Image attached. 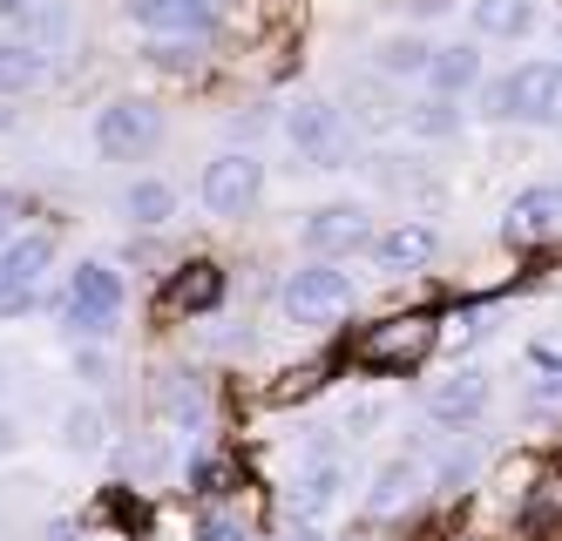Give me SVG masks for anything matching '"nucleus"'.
I'll return each instance as SVG.
<instances>
[{
	"instance_id": "obj_1",
	"label": "nucleus",
	"mask_w": 562,
	"mask_h": 541,
	"mask_svg": "<svg viewBox=\"0 0 562 541\" xmlns=\"http://www.w3.org/2000/svg\"><path fill=\"white\" fill-rule=\"evenodd\" d=\"M481 109L502 122H536V129H562V61H521L502 81L481 89Z\"/></svg>"
},
{
	"instance_id": "obj_2",
	"label": "nucleus",
	"mask_w": 562,
	"mask_h": 541,
	"mask_svg": "<svg viewBox=\"0 0 562 541\" xmlns=\"http://www.w3.org/2000/svg\"><path fill=\"white\" fill-rule=\"evenodd\" d=\"M123 278H115L109 264H75L68 271V291H61V325L75 331V339L102 346L115 325H123Z\"/></svg>"
},
{
	"instance_id": "obj_3",
	"label": "nucleus",
	"mask_w": 562,
	"mask_h": 541,
	"mask_svg": "<svg viewBox=\"0 0 562 541\" xmlns=\"http://www.w3.org/2000/svg\"><path fill=\"white\" fill-rule=\"evenodd\" d=\"M434 346H440V318H434V312H393V318H380V325L359 331V339H352V359L373 365V372H407V365H420Z\"/></svg>"
},
{
	"instance_id": "obj_4",
	"label": "nucleus",
	"mask_w": 562,
	"mask_h": 541,
	"mask_svg": "<svg viewBox=\"0 0 562 541\" xmlns=\"http://www.w3.org/2000/svg\"><path fill=\"white\" fill-rule=\"evenodd\" d=\"M278 312H285L292 325H333V318L352 312V278L333 258H312V264H299L285 284H278Z\"/></svg>"
},
{
	"instance_id": "obj_5",
	"label": "nucleus",
	"mask_w": 562,
	"mask_h": 541,
	"mask_svg": "<svg viewBox=\"0 0 562 541\" xmlns=\"http://www.w3.org/2000/svg\"><path fill=\"white\" fill-rule=\"evenodd\" d=\"M285 143L312 162V170H346L352 162V122L326 95H305V102L285 109Z\"/></svg>"
},
{
	"instance_id": "obj_6",
	"label": "nucleus",
	"mask_w": 562,
	"mask_h": 541,
	"mask_svg": "<svg viewBox=\"0 0 562 541\" xmlns=\"http://www.w3.org/2000/svg\"><path fill=\"white\" fill-rule=\"evenodd\" d=\"M164 143V109L143 102V95H115L109 109H95V149L109 162H136Z\"/></svg>"
},
{
	"instance_id": "obj_7",
	"label": "nucleus",
	"mask_w": 562,
	"mask_h": 541,
	"mask_svg": "<svg viewBox=\"0 0 562 541\" xmlns=\"http://www.w3.org/2000/svg\"><path fill=\"white\" fill-rule=\"evenodd\" d=\"M265 190V162L251 149H224L204 162V183H196V196H204L211 217H251V203Z\"/></svg>"
},
{
	"instance_id": "obj_8",
	"label": "nucleus",
	"mask_w": 562,
	"mask_h": 541,
	"mask_svg": "<svg viewBox=\"0 0 562 541\" xmlns=\"http://www.w3.org/2000/svg\"><path fill=\"white\" fill-rule=\"evenodd\" d=\"M48 264H55V230H14L0 244V305L21 312L34 298V284L48 278Z\"/></svg>"
},
{
	"instance_id": "obj_9",
	"label": "nucleus",
	"mask_w": 562,
	"mask_h": 541,
	"mask_svg": "<svg viewBox=\"0 0 562 541\" xmlns=\"http://www.w3.org/2000/svg\"><path fill=\"white\" fill-rule=\"evenodd\" d=\"M359 244H373V224H367L359 203H326V211L305 217V251L312 258H346Z\"/></svg>"
},
{
	"instance_id": "obj_10",
	"label": "nucleus",
	"mask_w": 562,
	"mask_h": 541,
	"mask_svg": "<svg viewBox=\"0 0 562 541\" xmlns=\"http://www.w3.org/2000/svg\"><path fill=\"white\" fill-rule=\"evenodd\" d=\"M420 487H427V461H420V453H393V461L373 474V487H367V515L373 521L407 515L420 501Z\"/></svg>"
},
{
	"instance_id": "obj_11",
	"label": "nucleus",
	"mask_w": 562,
	"mask_h": 541,
	"mask_svg": "<svg viewBox=\"0 0 562 541\" xmlns=\"http://www.w3.org/2000/svg\"><path fill=\"white\" fill-rule=\"evenodd\" d=\"M555 230H562V183H536V190H521L502 211V237L508 244H542Z\"/></svg>"
},
{
	"instance_id": "obj_12",
	"label": "nucleus",
	"mask_w": 562,
	"mask_h": 541,
	"mask_svg": "<svg viewBox=\"0 0 562 541\" xmlns=\"http://www.w3.org/2000/svg\"><path fill=\"white\" fill-rule=\"evenodd\" d=\"M481 406H488V372H481V365H454L448 380H440V386L427 393V420L461 427V420H474Z\"/></svg>"
},
{
	"instance_id": "obj_13",
	"label": "nucleus",
	"mask_w": 562,
	"mask_h": 541,
	"mask_svg": "<svg viewBox=\"0 0 562 541\" xmlns=\"http://www.w3.org/2000/svg\"><path fill=\"white\" fill-rule=\"evenodd\" d=\"M123 14L143 27V34H204L217 0H123Z\"/></svg>"
},
{
	"instance_id": "obj_14",
	"label": "nucleus",
	"mask_w": 562,
	"mask_h": 541,
	"mask_svg": "<svg viewBox=\"0 0 562 541\" xmlns=\"http://www.w3.org/2000/svg\"><path fill=\"white\" fill-rule=\"evenodd\" d=\"M434 251H440V237H434L427 224H393V230L373 237V264L393 271V278H407V271L434 264Z\"/></svg>"
},
{
	"instance_id": "obj_15",
	"label": "nucleus",
	"mask_w": 562,
	"mask_h": 541,
	"mask_svg": "<svg viewBox=\"0 0 562 541\" xmlns=\"http://www.w3.org/2000/svg\"><path fill=\"white\" fill-rule=\"evenodd\" d=\"M427 89H434L440 102H454V95L481 89V48H474V41H454V48H434V61H427Z\"/></svg>"
},
{
	"instance_id": "obj_16",
	"label": "nucleus",
	"mask_w": 562,
	"mask_h": 541,
	"mask_svg": "<svg viewBox=\"0 0 562 541\" xmlns=\"http://www.w3.org/2000/svg\"><path fill=\"white\" fill-rule=\"evenodd\" d=\"M339 494H346V467L339 461H312L299 474V487H292V515L299 521H326L339 508Z\"/></svg>"
},
{
	"instance_id": "obj_17",
	"label": "nucleus",
	"mask_w": 562,
	"mask_h": 541,
	"mask_svg": "<svg viewBox=\"0 0 562 541\" xmlns=\"http://www.w3.org/2000/svg\"><path fill=\"white\" fill-rule=\"evenodd\" d=\"M156 406H164L170 433H204V420H211V399H204V386H196L190 372H164V386H156Z\"/></svg>"
},
{
	"instance_id": "obj_18",
	"label": "nucleus",
	"mask_w": 562,
	"mask_h": 541,
	"mask_svg": "<svg viewBox=\"0 0 562 541\" xmlns=\"http://www.w3.org/2000/svg\"><path fill=\"white\" fill-rule=\"evenodd\" d=\"M224 305V271L211 258H196L170 278V312H217Z\"/></svg>"
},
{
	"instance_id": "obj_19",
	"label": "nucleus",
	"mask_w": 562,
	"mask_h": 541,
	"mask_svg": "<svg viewBox=\"0 0 562 541\" xmlns=\"http://www.w3.org/2000/svg\"><path fill=\"white\" fill-rule=\"evenodd\" d=\"M48 81V48L42 41H0V95H27Z\"/></svg>"
},
{
	"instance_id": "obj_20",
	"label": "nucleus",
	"mask_w": 562,
	"mask_h": 541,
	"mask_svg": "<svg viewBox=\"0 0 562 541\" xmlns=\"http://www.w3.org/2000/svg\"><path fill=\"white\" fill-rule=\"evenodd\" d=\"M123 211H130L136 230H164V224L177 217V190L156 183V177H136V183L123 190Z\"/></svg>"
},
{
	"instance_id": "obj_21",
	"label": "nucleus",
	"mask_w": 562,
	"mask_h": 541,
	"mask_svg": "<svg viewBox=\"0 0 562 541\" xmlns=\"http://www.w3.org/2000/svg\"><path fill=\"white\" fill-rule=\"evenodd\" d=\"M529 27H536V0H474V34L521 41Z\"/></svg>"
},
{
	"instance_id": "obj_22",
	"label": "nucleus",
	"mask_w": 562,
	"mask_h": 541,
	"mask_svg": "<svg viewBox=\"0 0 562 541\" xmlns=\"http://www.w3.org/2000/svg\"><path fill=\"white\" fill-rule=\"evenodd\" d=\"M380 75H393V81H427V61H434V48L420 34H386L380 41Z\"/></svg>"
},
{
	"instance_id": "obj_23",
	"label": "nucleus",
	"mask_w": 562,
	"mask_h": 541,
	"mask_svg": "<svg viewBox=\"0 0 562 541\" xmlns=\"http://www.w3.org/2000/svg\"><path fill=\"white\" fill-rule=\"evenodd\" d=\"M61 447H68V453H102V447H109L102 406H82V399H75V406L61 413Z\"/></svg>"
},
{
	"instance_id": "obj_24",
	"label": "nucleus",
	"mask_w": 562,
	"mask_h": 541,
	"mask_svg": "<svg viewBox=\"0 0 562 541\" xmlns=\"http://www.w3.org/2000/svg\"><path fill=\"white\" fill-rule=\"evenodd\" d=\"M196 541H258L251 521L237 508H204V521H196Z\"/></svg>"
},
{
	"instance_id": "obj_25",
	"label": "nucleus",
	"mask_w": 562,
	"mask_h": 541,
	"mask_svg": "<svg viewBox=\"0 0 562 541\" xmlns=\"http://www.w3.org/2000/svg\"><path fill=\"white\" fill-rule=\"evenodd\" d=\"M196 55H204V34H156V48H149L156 68H190Z\"/></svg>"
},
{
	"instance_id": "obj_26",
	"label": "nucleus",
	"mask_w": 562,
	"mask_h": 541,
	"mask_svg": "<svg viewBox=\"0 0 562 541\" xmlns=\"http://www.w3.org/2000/svg\"><path fill=\"white\" fill-rule=\"evenodd\" d=\"M481 331H488V318H481V312H448V318H440V346L468 352V346H481Z\"/></svg>"
},
{
	"instance_id": "obj_27",
	"label": "nucleus",
	"mask_w": 562,
	"mask_h": 541,
	"mask_svg": "<svg viewBox=\"0 0 562 541\" xmlns=\"http://www.w3.org/2000/svg\"><path fill=\"white\" fill-rule=\"evenodd\" d=\"M75 380H82V386H109V359L89 346V352H75Z\"/></svg>"
},
{
	"instance_id": "obj_28",
	"label": "nucleus",
	"mask_w": 562,
	"mask_h": 541,
	"mask_svg": "<svg viewBox=\"0 0 562 541\" xmlns=\"http://www.w3.org/2000/svg\"><path fill=\"white\" fill-rule=\"evenodd\" d=\"M414 129H420V136H448V129H454V115H448V102H427V109L414 115Z\"/></svg>"
},
{
	"instance_id": "obj_29",
	"label": "nucleus",
	"mask_w": 562,
	"mask_h": 541,
	"mask_svg": "<svg viewBox=\"0 0 562 541\" xmlns=\"http://www.w3.org/2000/svg\"><path fill=\"white\" fill-rule=\"evenodd\" d=\"M21 217H27V203H21L14 190H0V244H8V237L21 230Z\"/></svg>"
},
{
	"instance_id": "obj_30",
	"label": "nucleus",
	"mask_w": 562,
	"mask_h": 541,
	"mask_svg": "<svg viewBox=\"0 0 562 541\" xmlns=\"http://www.w3.org/2000/svg\"><path fill=\"white\" fill-rule=\"evenodd\" d=\"M318 380H326V372L305 365V372H292V386H278V399H305V393H318Z\"/></svg>"
},
{
	"instance_id": "obj_31",
	"label": "nucleus",
	"mask_w": 562,
	"mask_h": 541,
	"mask_svg": "<svg viewBox=\"0 0 562 541\" xmlns=\"http://www.w3.org/2000/svg\"><path fill=\"white\" fill-rule=\"evenodd\" d=\"M292 541H333V534L318 528V521H299V534H292Z\"/></svg>"
},
{
	"instance_id": "obj_32",
	"label": "nucleus",
	"mask_w": 562,
	"mask_h": 541,
	"mask_svg": "<svg viewBox=\"0 0 562 541\" xmlns=\"http://www.w3.org/2000/svg\"><path fill=\"white\" fill-rule=\"evenodd\" d=\"M8 447H14V427H8V420H0V453H8Z\"/></svg>"
}]
</instances>
